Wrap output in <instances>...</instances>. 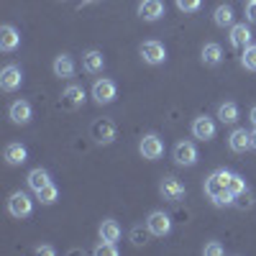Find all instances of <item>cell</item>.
<instances>
[{
    "label": "cell",
    "mask_w": 256,
    "mask_h": 256,
    "mask_svg": "<svg viewBox=\"0 0 256 256\" xmlns=\"http://www.w3.org/2000/svg\"><path fill=\"white\" fill-rule=\"evenodd\" d=\"M228 180H230V172H226V169H218V172H212L205 180V195L220 208L233 205V192L228 190Z\"/></svg>",
    "instance_id": "cell-1"
},
{
    "label": "cell",
    "mask_w": 256,
    "mask_h": 256,
    "mask_svg": "<svg viewBox=\"0 0 256 256\" xmlns=\"http://www.w3.org/2000/svg\"><path fill=\"white\" fill-rule=\"evenodd\" d=\"M138 54L146 64H152V67H156V64H164L166 62V49L162 41L152 38V41H144V44L138 46Z\"/></svg>",
    "instance_id": "cell-2"
},
{
    "label": "cell",
    "mask_w": 256,
    "mask_h": 256,
    "mask_svg": "<svg viewBox=\"0 0 256 256\" xmlns=\"http://www.w3.org/2000/svg\"><path fill=\"white\" fill-rule=\"evenodd\" d=\"M138 152L146 162H156L162 154H164V141L156 136V134H146L141 141H138Z\"/></svg>",
    "instance_id": "cell-3"
},
{
    "label": "cell",
    "mask_w": 256,
    "mask_h": 256,
    "mask_svg": "<svg viewBox=\"0 0 256 256\" xmlns=\"http://www.w3.org/2000/svg\"><path fill=\"white\" fill-rule=\"evenodd\" d=\"M146 228H148L152 236L164 238V236H169V230H172V218H169L164 210H154L152 216L146 218Z\"/></svg>",
    "instance_id": "cell-4"
},
{
    "label": "cell",
    "mask_w": 256,
    "mask_h": 256,
    "mask_svg": "<svg viewBox=\"0 0 256 256\" xmlns=\"http://www.w3.org/2000/svg\"><path fill=\"white\" fill-rule=\"evenodd\" d=\"M159 192H162L164 200L180 202V200L184 198V184H182L174 174H166V177H162V182H159Z\"/></svg>",
    "instance_id": "cell-5"
},
{
    "label": "cell",
    "mask_w": 256,
    "mask_h": 256,
    "mask_svg": "<svg viewBox=\"0 0 256 256\" xmlns=\"http://www.w3.org/2000/svg\"><path fill=\"white\" fill-rule=\"evenodd\" d=\"M92 98H95V102L98 105H108V102H113L116 98H118V88H116V82L113 80H95V84H92Z\"/></svg>",
    "instance_id": "cell-6"
},
{
    "label": "cell",
    "mask_w": 256,
    "mask_h": 256,
    "mask_svg": "<svg viewBox=\"0 0 256 256\" xmlns=\"http://www.w3.org/2000/svg\"><path fill=\"white\" fill-rule=\"evenodd\" d=\"M31 210H34V202H31V198L26 195V192H13L10 195V200H8V212L13 218H28L31 216Z\"/></svg>",
    "instance_id": "cell-7"
},
{
    "label": "cell",
    "mask_w": 256,
    "mask_h": 256,
    "mask_svg": "<svg viewBox=\"0 0 256 256\" xmlns=\"http://www.w3.org/2000/svg\"><path fill=\"white\" fill-rule=\"evenodd\" d=\"M20 84H24V72H20V67L6 64L3 72H0V88H3L6 92H16Z\"/></svg>",
    "instance_id": "cell-8"
},
{
    "label": "cell",
    "mask_w": 256,
    "mask_h": 256,
    "mask_svg": "<svg viewBox=\"0 0 256 256\" xmlns=\"http://www.w3.org/2000/svg\"><path fill=\"white\" fill-rule=\"evenodd\" d=\"M172 156H174V162L180 166H195L198 164V148H195V144H192V141H180L174 146Z\"/></svg>",
    "instance_id": "cell-9"
},
{
    "label": "cell",
    "mask_w": 256,
    "mask_h": 256,
    "mask_svg": "<svg viewBox=\"0 0 256 256\" xmlns=\"http://www.w3.org/2000/svg\"><path fill=\"white\" fill-rule=\"evenodd\" d=\"M90 136L95 138V144H102V146H108L116 141V126L110 120H95L90 126Z\"/></svg>",
    "instance_id": "cell-10"
},
{
    "label": "cell",
    "mask_w": 256,
    "mask_h": 256,
    "mask_svg": "<svg viewBox=\"0 0 256 256\" xmlns=\"http://www.w3.org/2000/svg\"><path fill=\"white\" fill-rule=\"evenodd\" d=\"M192 136L200 138V141H212L216 138V120L208 118V116H198L192 120Z\"/></svg>",
    "instance_id": "cell-11"
},
{
    "label": "cell",
    "mask_w": 256,
    "mask_h": 256,
    "mask_svg": "<svg viewBox=\"0 0 256 256\" xmlns=\"http://www.w3.org/2000/svg\"><path fill=\"white\" fill-rule=\"evenodd\" d=\"M164 16V3L162 0H141L138 3V18L146 20V24H154Z\"/></svg>",
    "instance_id": "cell-12"
},
{
    "label": "cell",
    "mask_w": 256,
    "mask_h": 256,
    "mask_svg": "<svg viewBox=\"0 0 256 256\" xmlns=\"http://www.w3.org/2000/svg\"><path fill=\"white\" fill-rule=\"evenodd\" d=\"M228 146H230V152H236V154L248 152V148H254V144H251V134L246 131V128H233L230 136H228Z\"/></svg>",
    "instance_id": "cell-13"
},
{
    "label": "cell",
    "mask_w": 256,
    "mask_h": 256,
    "mask_svg": "<svg viewBox=\"0 0 256 256\" xmlns=\"http://www.w3.org/2000/svg\"><path fill=\"white\" fill-rule=\"evenodd\" d=\"M82 105H84V90L80 84H70V88L62 92V108L64 110H77Z\"/></svg>",
    "instance_id": "cell-14"
},
{
    "label": "cell",
    "mask_w": 256,
    "mask_h": 256,
    "mask_svg": "<svg viewBox=\"0 0 256 256\" xmlns=\"http://www.w3.org/2000/svg\"><path fill=\"white\" fill-rule=\"evenodd\" d=\"M18 46H20V34L16 31V26H10V24L0 26V52L10 54V52H16Z\"/></svg>",
    "instance_id": "cell-15"
},
{
    "label": "cell",
    "mask_w": 256,
    "mask_h": 256,
    "mask_svg": "<svg viewBox=\"0 0 256 256\" xmlns=\"http://www.w3.org/2000/svg\"><path fill=\"white\" fill-rule=\"evenodd\" d=\"M8 116H10V120H13L16 126H26V123H31V118H34L31 102H26V100H16V102L10 105Z\"/></svg>",
    "instance_id": "cell-16"
},
{
    "label": "cell",
    "mask_w": 256,
    "mask_h": 256,
    "mask_svg": "<svg viewBox=\"0 0 256 256\" xmlns=\"http://www.w3.org/2000/svg\"><path fill=\"white\" fill-rule=\"evenodd\" d=\"M102 67H105V56H102V52L90 49V52H84V54H82V70L88 72V74H100Z\"/></svg>",
    "instance_id": "cell-17"
},
{
    "label": "cell",
    "mask_w": 256,
    "mask_h": 256,
    "mask_svg": "<svg viewBox=\"0 0 256 256\" xmlns=\"http://www.w3.org/2000/svg\"><path fill=\"white\" fill-rule=\"evenodd\" d=\"M52 70H54V74L59 77V80H70V77H74V59L70 56V54H59L56 59H54V64H52Z\"/></svg>",
    "instance_id": "cell-18"
},
{
    "label": "cell",
    "mask_w": 256,
    "mask_h": 256,
    "mask_svg": "<svg viewBox=\"0 0 256 256\" xmlns=\"http://www.w3.org/2000/svg\"><path fill=\"white\" fill-rule=\"evenodd\" d=\"M251 44V28L246 24H233L230 26V46L233 49H246Z\"/></svg>",
    "instance_id": "cell-19"
},
{
    "label": "cell",
    "mask_w": 256,
    "mask_h": 256,
    "mask_svg": "<svg viewBox=\"0 0 256 256\" xmlns=\"http://www.w3.org/2000/svg\"><path fill=\"white\" fill-rule=\"evenodd\" d=\"M220 62H223V49H220V44H216V41H208V44L202 46V64H205V67H218Z\"/></svg>",
    "instance_id": "cell-20"
},
{
    "label": "cell",
    "mask_w": 256,
    "mask_h": 256,
    "mask_svg": "<svg viewBox=\"0 0 256 256\" xmlns=\"http://www.w3.org/2000/svg\"><path fill=\"white\" fill-rule=\"evenodd\" d=\"M98 236H100V241H108V244H118L120 241V226L116 223V220H102L100 223V228H98Z\"/></svg>",
    "instance_id": "cell-21"
},
{
    "label": "cell",
    "mask_w": 256,
    "mask_h": 256,
    "mask_svg": "<svg viewBox=\"0 0 256 256\" xmlns=\"http://www.w3.org/2000/svg\"><path fill=\"white\" fill-rule=\"evenodd\" d=\"M26 159H28V152H26L24 144H8L6 146V162L10 166H20Z\"/></svg>",
    "instance_id": "cell-22"
},
{
    "label": "cell",
    "mask_w": 256,
    "mask_h": 256,
    "mask_svg": "<svg viewBox=\"0 0 256 256\" xmlns=\"http://www.w3.org/2000/svg\"><path fill=\"white\" fill-rule=\"evenodd\" d=\"M26 182H28V187L34 190V192H38V190H44L52 180H49V172H46V169H31V172H28V177H26Z\"/></svg>",
    "instance_id": "cell-23"
},
{
    "label": "cell",
    "mask_w": 256,
    "mask_h": 256,
    "mask_svg": "<svg viewBox=\"0 0 256 256\" xmlns=\"http://www.w3.org/2000/svg\"><path fill=\"white\" fill-rule=\"evenodd\" d=\"M212 24H216L218 28H226V26H233V8L230 6H218L216 10H212Z\"/></svg>",
    "instance_id": "cell-24"
},
{
    "label": "cell",
    "mask_w": 256,
    "mask_h": 256,
    "mask_svg": "<svg viewBox=\"0 0 256 256\" xmlns=\"http://www.w3.org/2000/svg\"><path fill=\"white\" fill-rule=\"evenodd\" d=\"M218 118H220V123H236L238 120V105L236 102H220L218 105Z\"/></svg>",
    "instance_id": "cell-25"
},
{
    "label": "cell",
    "mask_w": 256,
    "mask_h": 256,
    "mask_svg": "<svg viewBox=\"0 0 256 256\" xmlns=\"http://www.w3.org/2000/svg\"><path fill=\"white\" fill-rule=\"evenodd\" d=\"M36 198H38V202H41V205H54V202H56V198H59V187L49 182L44 190H38V192H36Z\"/></svg>",
    "instance_id": "cell-26"
},
{
    "label": "cell",
    "mask_w": 256,
    "mask_h": 256,
    "mask_svg": "<svg viewBox=\"0 0 256 256\" xmlns=\"http://www.w3.org/2000/svg\"><path fill=\"white\" fill-rule=\"evenodd\" d=\"M241 64H244L246 70L256 72V46H254V44H248V46L244 49V54H241Z\"/></svg>",
    "instance_id": "cell-27"
},
{
    "label": "cell",
    "mask_w": 256,
    "mask_h": 256,
    "mask_svg": "<svg viewBox=\"0 0 256 256\" xmlns=\"http://www.w3.org/2000/svg\"><path fill=\"white\" fill-rule=\"evenodd\" d=\"M228 190L233 192V198H236V195H241V192H246L248 187H246V180H244L241 174H233V172H230V180H228Z\"/></svg>",
    "instance_id": "cell-28"
},
{
    "label": "cell",
    "mask_w": 256,
    "mask_h": 256,
    "mask_svg": "<svg viewBox=\"0 0 256 256\" xmlns=\"http://www.w3.org/2000/svg\"><path fill=\"white\" fill-rule=\"evenodd\" d=\"M174 3H177V8L182 13H198L200 6H202V0H174Z\"/></svg>",
    "instance_id": "cell-29"
},
{
    "label": "cell",
    "mask_w": 256,
    "mask_h": 256,
    "mask_svg": "<svg viewBox=\"0 0 256 256\" xmlns=\"http://www.w3.org/2000/svg\"><path fill=\"white\" fill-rule=\"evenodd\" d=\"M95 254L98 256H118L120 251H118V246L116 244H108V241H102L98 248H95Z\"/></svg>",
    "instance_id": "cell-30"
},
{
    "label": "cell",
    "mask_w": 256,
    "mask_h": 256,
    "mask_svg": "<svg viewBox=\"0 0 256 256\" xmlns=\"http://www.w3.org/2000/svg\"><path fill=\"white\" fill-rule=\"evenodd\" d=\"M202 254H205V256H223V254H226V248H223L218 241H210V244H205Z\"/></svg>",
    "instance_id": "cell-31"
},
{
    "label": "cell",
    "mask_w": 256,
    "mask_h": 256,
    "mask_svg": "<svg viewBox=\"0 0 256 256\" xmlns=\"http://www.w3.org/2000/svg\"><path fill=\"white\" fill-rule=\"evenodd\" d=\"M148 230V228H146ZM146 230L141 228V226H136L134 230H131V241H134V246H144L146 244Z\"/></svg>",
    "instance_id": "cell-32"
},
{
    "label": "cell",
    "mask_w": 256,
    "mask_h": 256,
    "mask_svg": "<svg viewBox=\"0 0 256 256\" xmlns=\"http://www.w3.org/2000/svg\"><path fill=\"white\" fill-rule=\"evenodd\" d=\"M246 20L256 24V0H246Z\"/></svg>",
    "instance_id": "cell-33"
},
{
    "label": "cell",
    "mask_w": 256,
    "mask_h": 256,
    "mask_svg": "<svg viewBox=\"0 0 256 256\" xmlns=\"http://www.w3.org/2000/svg\"><path fill=\"white\" fill-rule=\"evenodd\" d=\"M36 254H38V256H54V254H56V248H54V246H49V244H44V246H36Z\"/></svg>",
    "instance_id": "cell-34"
},
{
    "label": "cell",
    "mask_w": 256,
    "mask_h": 256,
    "mask_svg": "<svg viewBox=\"0 0 256 256\" xmlns=\"http://www.w3.org/2000/svg\"><path fill=\"white\" fill-rule=\"evenodd\" d=\"M248 118H251V123L256 126V105H254V108H251V113H248Z\"/></svg>",
    "instance_id": "cell-35"
},
{
    "label": "cell",
    "mask_w": 256,
    "mask_h": 256,
    "mask_svg": "<svg viewBox=\"0 0 256 256\" xmlns=\"http://www.w3.org/2000/svg\"><path fill=\"white\" fill-rule=\"evenodd\" d=\"M251 144H254V148H256V128L251 131Z\"/></svg>",
    "instance_id": "cell-36"
},
{
    "label": "cell",
    "mask_w": 256,
    "mask_h": 256,
    "mask_svg": "<svg viewBox=\"0 0 256 256\" xmlns=\"http://www.w3.org/2000/svg\"><path fill=\"white\" fill-rule=\"evenodd\" d=\"M92 3H98V0H82V6H92Z\"/></svg>",
    "instance_id": "cell-37"
}]
</instances>
